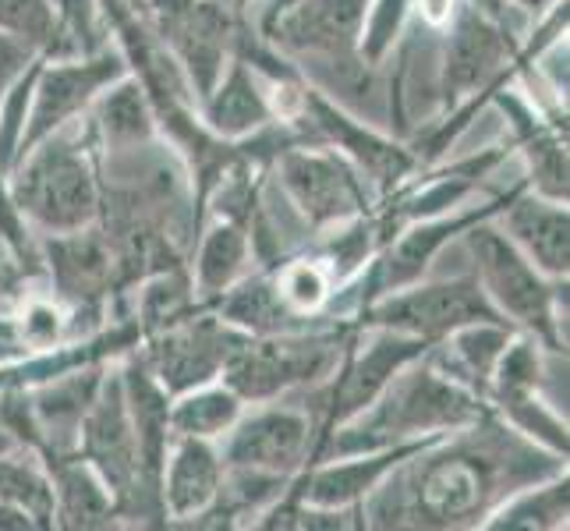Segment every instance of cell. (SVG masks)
<instances>
[{
    "instance_id": "6da1fadb",
    "label": "cell",
    "mask_w": 570,
    "mask_h": 531,
    "mask_svg": "<svg viewBox=\"0 0 570 531\" xmlns=\"http://www.w3.org/2000/svg\"><path fill=\"white\" fill-rule=\"evenodd\" d=\"M14 199L39 224H47L53 230L86 227L96 213V188L82 153L71 142H50L22 170Z\"/></svg>"
},
{
    "instance_id": "7a4b0ae2",
    "label": "cell",
    "mask_w": 570,
    "mask_h": 531,
    "mask_svg": "<svg viewBox=\"0 0 570 531\" xmlns=\"http://www.w3.org/2000/svg\"><path fill=\"white\" fill-rule=\"evenodd\" d=\"M471 248L479 255V269L489 294L503 305V312L549 333V287L542 284L539 269L497 230H475L471 234Z\"/></svg>"
},
{
    "instance_id": "3957f363",
    "label": "cell",
    "mask_w": 570,
    "mask_h": 531,
    "mask_svg": "<svg viewBox=\"0 0 570 531\" xmlns=\"http://www.w3.org/2000/svg\"><path fill=\"white\" fill-rule=\"evenodd\" d=\"M471 415H475V407L461 390L440 383L432 372H415V376H407L390 390V397L372 419L368 436L386 432V440H397L404 432L461 425Z\"/></svg>"
},
{
    "instance_id": "277c9868",
    "label": "cell",
    "mask_w": 570,
    "mask_h": 531,
    "mask_svg": "<svg viewBox=\"0 0 570 531\" xmlns=\"http://www.w3.org/2000/svg\"><path fill=\"white\" fill-rule=\"evenodd\" d=\"M419 510L432 524H454L461 518L479 514L493 496V475L489 461L475 454H446L422 468L419 482Z\"/></svg>"
},
{
    "instance_id": "5b68a950",
    "label": "cell",
    "mask_w": 570,
    "mask_h": 531,
    "mask_svg": "<svg viewBox=\"0 0 570 531\" xmlns=\"http://www.w3.org/2000/svg\"><path fill=\"white\" fill-rule=\"evenodd\" d=\"M380 319L390 326H404L419 337H436V333L461 330L468 323H497L493 308L482 302L479 287L468 281L419 287L404 298H393L380 308Z\"/></svg>"
},
{
    "instance_id": "8992f818",
    "label": "cell",
    "mask_w": 570,
    "mask_h": 531,
    "mask_svg": "<svg viewBox=\"0 0 570 531\" xmlns=\"http://www.w3.org/2000/svg\"><path fill=\"white\" fill-rule=\"evenodd\" d=\"M330 362L323 344H245L227 358L230 390L242 397H269L291 383L312 380Z\"/></svg>"
},
{
    "instance_id": "52a82bcc",
    "label": "cell",
    "mask_w": 570,
    "mask_h": 531,
    "mask_svg": "<svg viewBox=\"0 0 570 531\" xmlns=\"http://www.w3.org/2000/svg\"><path fill=\"white\" fill-rule=\"evenodd\" d=\"M308 443V422L294 411H263L248 419L227 443V461L234 468L284 471L294 468Z\"/></svg>"
},
{
    "instance_id": "ba28073f",
    "label": "cell",
    "mask_w": 570,
    "mask_h": 531,
    "mask_svg": "<svg viewBox=\"0 0 570 531\" xmlns=\"http://www.w3.org/2000/svg\"><path fill=\"white\" fill-rule=\"evenodd\" d=\"M368 0H305L277 26V39L294 50L341 53L365 26Z\"/></svg>"
},
{
    "instance_id": "9c48e42d",
    "label": "cell",
    "mask_w": 570,
    "mask_h": 531,
    "mask_svg": "<svg viewBox=\"0 0 570 531\" xmlns=\"http://www.w3.org/2000/svg\"><path fill=\"white\" fill-rule=\"evenodd\" d=\"M121 75V61L104 57V61H89V65H68V68H53L43 86L36 92V110H32V125L22 135V149L39 142L43 135L53 128H61L68 117L82 107L89 96L100 89L104 82Z\"/></svg>"
},
{
    "instance_id": "30bf717a",
    "label": "cell",
    "mask_w": 570,
    "mask_h": 531,
    "mask_svg": "<svg viewBox=\"0 0 570 531\" xmlns=\"http://www.w3.org/2000/svg\"><path fill=\"white\" fill-rule=\"evenodd\" d=\"M284 185L312 220H341L351 209H358L355 181L337 160H326V156L291 153L284 160Z\"/></svg>"
},
{
    "instance_id": "8fae6325",
    "label": "cell",
    "mask_w": 570,
    "mask_h": 531,
    "mask_svg": "<svg viewBox=\"0 0 570 531\" xmlns=\"http://www.w3.org/2000/svg\"><path fill=\"white\" fill-rule=\"evenodd\" d=\"M86 440H89V454L104 468L107 482H114L117 493H128L131 479L139 475L142 458H139V440H135V425L128 419L125 397L117 386L107 393L104 404L89 419Z\"/></svg>"
},
{
    "instance_id": "7c38bea8",
    "label": "cell",
    "mask_w": 570,
    "mask_h": 531,
    "mask_svg": "<svg viewBox=\"0 0 570 531\" xmlns=\"http://www.w3.org/2000/svg\"><path fill=\"white\" fill-rule=\"evenodd\" d=\"M510 245L528 263L546 273H567V209L557 203L524 199L507 213L503 220Z\"/></svg>"
},
{
    "instance_id": "4fadbf2b",
    "label": "cell",
    "mask_w": 570,
    "mask_h": 531,
    "mask_svg": "<svg viewBox=\"0 0 570 531\" xmlns=\"http://www.w3.org/2000/svg\"><path fill=\"white\" fill-rule=\"evenodd\" d=\"M227 333L213 323L188 326L170 333L160 344L156 358H160V376L170 390H188L195 383H206L216 368H220L238 347H224Z\"/></svg>"
},
{
    "instance_id": "5bb4252c",
    "label": "cell",
    "mask_w": 570,
    "mask_h": 531,
    "mask_svg": "<svg viewBox=\"0 0 570 531\" xmlns=\"http://www.w3.org/2000/svg\"><path fill=\"white\" fill-rule=\"evenodd\" d=\"M216 489H220V461L203 440L185 436L167 471V510L174 518L199 514L216 500Z\"/></svg>"
},
{
    "instance_id": "9a60e30c",
    "label": "cell",
    "mask_w": 570,
    "mask_h": 531,
    "mask_svg": "<svg viewBox=\"0 0 570 531\" xmlns=\"http://www.w3.org/2000/svg\"><path fill=\"white\" fill-rule=\"evenodd\" d=\"M174 43L181 50V61L199 82V89L209 96L216 75H220L224 61V43H227V18L216 4H195L188 8L178 26H174Z\"/></svg>"
},
{
    "instance_id": "2e32d148",
    "label": "cell",
    "mask_w": 570,
    "mask_h": 531,
    "mask_svg": "<svg viewBox=\"0 0 570 531\" xmlns=\"http://www.w3.org/2000/svg\"><path fill=\"white\" fill-rule=\"evenodd\" d=\"M503 61V39L479 14H464L446 50V89L471 92L482 86Z\"/></svg>"
},
{
    "instance_id": "e0dca14e",
    "label": "cell",
    "mask_w": 570,
    "mask_h": 531,
    "mask_svg": "<svg viewBox=\"0 0 570 531\" xmlns=\"http://www.w3.org/2000/svg\"><path fill=\"white\" fill-rule=\"evenodd\" d=\"M415 351H419L415 341H397V337H386L380 344H372L365 351V358L355 368H351V376L341 386V407H337V415H351V411H362L372 397H376V390L386 383V376H393V368H397L401 362H407Z\"/></svg>"
},
{
    "instance_id": "ac0fdd59",
    "label": "cell",
    "mask_w": 570,
    "mask_h": 531,
    "mask_svg": "<svg viewBox=\"0 0 570 531\" xmlns=\"http://www.w3.org/2000/svg\"><path fill=\"white\" fill-rule=\"evenodd\" d=\"M269 117V107L245 71H234L209 100V125L224 135H245Z\"/></svg>"
},
{
    "instance_id": "d6986e66",
    "label": "cell",
    "mask_w": 570,
    "mask_h": 531,
    "mask_svg": "<svg viewBox=\"0 0 570 531\" xmlns=\"http://www.w3.org/2000/svg\"><path fill=\"white\" fill-rule=\"evenodd\" d=\"M238 419V393L234 390H203L185 397L178 407L167 415V425H174L181 436L209 440L227 432Z\"/></svg>"
},
{
    "instance_id": "ffe728a7",
    "label": "cell",
    "mask_w": 570,
    "mask_h": 531,
    "mask_svg": "<svg viewBox=\"0 0 570 531\" xmlns=\"http://www.w3.org/2000/svg\"><path fill=\"white\" fill-rule=\"evenodd\" d=\"M390 464H393V458L383 454V458L351 461V464H341V468L320 471V475L312 479V485H308V496H312V503H326V507L351 503L355 496L368 493L372 482H376Z\"/></svg>"
},
{
    "instance_id": "44dd1931",
    "label": "cell",
    "mask_w": 570,
    "mask_h": 531,
    "mask_svg": "<svg viewBox=\"0 0 570 531\" xmlns=\"http://www.w3.org/2000/svg\"><path fill=\"white\" fill-rule=\"evenodd\" d=\"M53 269L61 287L82 294L107 277V252L92 238H68L53 245Z\"/></svg>"
},
{
    "instance_id": "7402d4cb",
    "label": "cell",
    "mask_w": 570,
    "mask_h": 531,
    "mask_svg": "<svg viewBox=\"0 0 570 531\" xmlns=\"http://www.w3.org/2000/svg\"><path fill=\"white\" fill-rule=\"evenodd\" d=\"M245 263V238L238 227H216L199 259V284L203 291H220L230 284L234 273Z\"/></svg>"
},
{
    "instance_id": "603a6c76",
    "label": "cell",
    "mask_w": 570,
    "mask_h": 531,
    "mask_svg": "<svg viewBox=\"0 0 570 531\" xmlns=\"http://www.w3.org/2000/svg\"><path fill=\"white\" fill-rule=\"evenodd\" d=\"M104 131H107V139H114L117 146H125V142H135L139 135H146V107H142V96L135 92L131 86H121L114 96H107L104 100Z\"/></svg>"
},
{
    "instance_id": "cb8c5ba5",
    "label": "cell",
    "mask_w": 570,
    "mask_h": 531,
    "mask_svg": "<svg viewBox=\"0 0 570 531\" xmlns=\"http://www.w3.org/2000/svg\"><path fill=\"white\" fill-rule=\"evenodd\" d=\"M326 269L316 266V263H294L281 273L277 281V298L291 308L298 312H308V308H320L323 298H326Z\"/></svg>"
},
{
    "instance_id": "d4e9b609",
    "label": "cell",
    "mask_w": 570,
    "mask_h": 531,
    "mask_svg": "<svg viewBox=\"0 0 570 531\" xmlns=\"http://www.w3.org/2000/svg\"><path fill=\"white\" fill-rule=\"evenodd\" d=\"M567 521V485L542 489L539 496H524L497 524H528V528H546V524H563Z\"/></svg>"
},
{
    "instance_id": "484cf974",
    "label": "cell",
    "mask_w": 570,
    "mask_h": 531,
    "mask_svg": "<svg viewBox=\"0 0 570 531\" xmlns=\"http://www.w3.org/2000/svg\"><path fill=\"white\" fill-rule=\"evenodd\" d=\"M0 29L22 39H50L53 32L50 0H0Z\"/></svg>"
},
{
    "instance_id": "4316f807",
    "label": "cell",
    "mask_w": 570,
    "mask_h": 531,
    "mask_svg": "<svg viewBox=\"0 0 570 531\" xmlns=\"http://www.w3.org/2000/svg\"><path fill=\"white\" fill-rule=\"evenodd\" d=\"M61 496H65V510L78 521V524H89L96 518L107 514V500H104V489L96 485L86 471H71L61 482Z\"/></svg>"
},
{
    "instance_id": "83f0119b",
    "label": "cell",
    "mask_w": 570,
    "mask_h": 531,
    "mask_svg": "<svg viewBox=\"0 0 570 531\" xmlns=\"http://www.w3.org/2000/svg\"><path fill=\"white\" fill-rule=\"evenodd\" d=\"M316 110H320V117H323V125H330V128H341V139H344V142H355V139H351V135H355V131H351V125H344L341 117L333 114L330 107L316 104ZM358 146H362V149H355V153L362 156V160H365V167H368L372 174H380V164H390L393 170H404V164H407L401 153H393L390 146H380V142H372L368 135H362V142H358Z\"/></svg>"
},
{
    "instance_id": "f1b7e54d",
    "label": "cell",
    "mask_w": 570,
    "mask_h": 531,
    "mask_svg": "<svg viewBox=\"0 0 570 531\" xmlns=\"http://www.w3.org/2000/svg\"><path fill=\"white\" fill-rule=\"evenodd\" d=\"M57 330H61V316H57L53 305H32L26 312V323H22L26 341H32V344H50L57 337Z\"/></svg>"
},
{
    "instance_id": "f546056e",
    "label": "cell",
    "mask_w": 570,
    "mask_h": 531,
    "mask_svg": "<svg viewBox=\"0 0 570 531\" xmlns=\"http://www.w3.org/2000/svg\"><path fill=\"white\" fill-rule=\"evenodd\" d=\"M26 61H29V47H22L11 36H0V96L18 78V71L26 68Z\"/></svg>"
},
{
    "instance_id": "4dcf8cb0",
    "label": "cell",
    "mask_w": 570,
    "mask_h": 531,
    "mask_svg": "<svg viewBox=\"0 0 570 531\" xmlns=\"http://www.w3.org/2000/svg\"><path fill=\"white\" fill-rule=\"evenodd\" d=\"M422 18L429 26H443L450 14H454V0H415Z\"/></svg>"
},
{
    "instance_id": "1f68e13d",
    "label": "cell",
    "mask_w": 570,
    "mask_h": 531,
    "mask_svg": "<svg viewBox=\"0 0 570 531\" xmlns=\"http://www.w3.org/2000/svg\"><path fill=\"white\" fill-rule=\"evenodd\" d=\"M518 4H524V8H539L542 0H518Z\"/></svg>"
}]
</instances>
